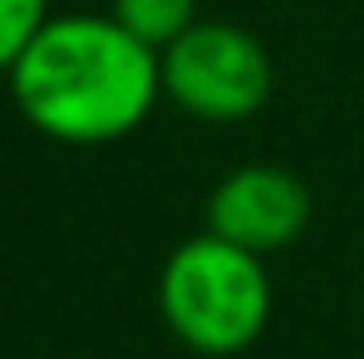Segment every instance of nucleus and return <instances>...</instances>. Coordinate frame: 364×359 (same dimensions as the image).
I'll return each instance as SVG.
<instances>
[{
  "label": "nucleus",
  "mask_w": 364,
  "mask_h": 359,
  "mask_svg": "<svg viewBox=\"0 0 364 359\" xmlns=\"http://www.w3.org/2000/svg\"><path fill=\"white\" fill-rule=\"evenodd\" d=\"M10 99L25 123L69 148L119 143L163 99V55L114 15H50L10 64Z\"/></svg>",
  "instance_id": "1"
},
{
  "label": "nucleus",
  "mask_w": 364,
  "mask_h": 359,
  "mask_svg": "<svg viewBox=\"0 0 364 359\" xmlns=\"http://www.w3.org/2000/svg\"><path fill=\"white\" fill-rule=\"evenodd\" d=\"M158 310H163V325L192 355H242L261 340L271 320L266 256L232 246L217 232L178 241L158 271Z\"/></svg>",
  "instance_id": "2"
},
{
  "label": "nucleus",
  "mask_w": 364,
  "mask_h": 359,
  "mask_svg": "<svg viewBox=\"0 0 364 359\" xmlns=\"http://www.w3.org/2000/svg\"><path fill=\"white\" fill-rule=\"evenodd\" d=\"M276 84L266 45L232 20H197L163 50V94L187 119L242 123L251 119Z\"/></svg>",
  "instance_id": "3"
},
{
  "label": "nucleus",
  "mask_w": 364,
  "mask_h": 359,
  "mask_svg": "<svg viewBox=\"0 0 364 359\" xmlns=\"http://www.w3.org/2000/svg\"><path fill=\"white\" fill-rule=\"evenodd\" d=\"M310 227V192L296 173L276 163L232 168L207 197V232L256 256H276Z\"/></svg>",
  "instance_id": "4"
},
{
  "label": "nucleus",
  "mask_w": 364,
  "mask_h": 359,
  "mask_svg": "<svg viewBox=\"0 0 364 359\" xmlns=\"http://www.w3.org/2000/svg\"><path fill=\"white\" fill-rule=\"evenodd\" d=\"M109 15L119 20L128 35H138L143 45H153L158 55L202 20L197 15V0H114Z\"/></svg>",
  "instance_id": "5"
},
{
  "label": "nucleus",
  "mask_w": 364,
  "mask_h": 359,
  "mask_svg": "<svg viewBox=\"0 0 364 359\" xmlns=\"http://www.w3.org/2000/svg\"><path fill=\"white\" fill-rule=\"evenodd\" d=\"M45 20H50V0H0V74H10V64L40 35Z\"/></svg>",
  "instance_id": "6"
}]
</instances>
